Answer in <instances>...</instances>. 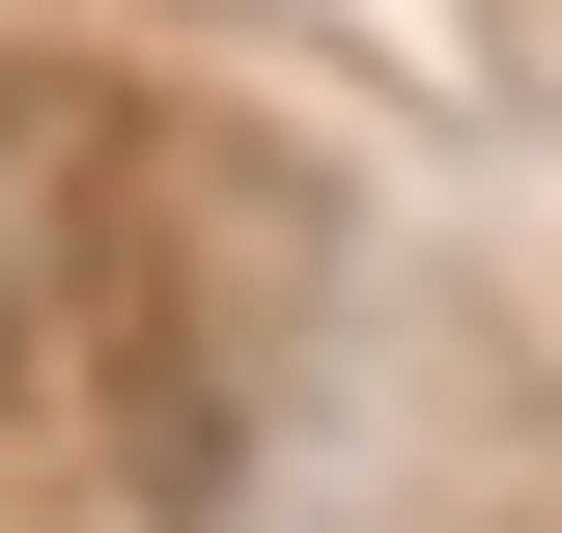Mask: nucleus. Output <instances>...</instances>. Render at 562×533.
<instances>
[]
</instances>
